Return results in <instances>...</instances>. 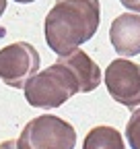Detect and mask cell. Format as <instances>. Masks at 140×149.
I'll list each match as a JSON object with an SVG mask.
<instances>
[{
    "label": "cell",
    "instance_id": "5",
    "mask_svg": "<svg viewBox=\"0 0 140 149\" xmlns=\"http://www.w3.org/2000/svg\"><path fill=\"white\" fill-rule=\"evenodd\" d=\"M103 79L109 95L117 104L130 110L140 106V64L128 58H115L107 64Z\"/></svg>",
    "mask_w": 140,
    "mask_h": 149
},
{
    "label": "cell",
    "instance_id": "4",
    "mask_svg": "<svg viewBox=\"0 0 140 149\" xmlns=\"http://www.w3.org/2000/svg\"><path fill=\"white\" fill-rule=\"evenodd\" d=\"M41 56L29 42H14L0 50V81L12 89H25L29 79L39 72Z\"/></svg>",
    "mask_w": 140,
    "mask_h": 149
},
{
    "label": "cell",
    "instance_id": "10",
    "mask_svg": "<svg viewBox=\"0 0 140 149\" xmlns=\"http://www.w3.org/2000/svg\"><path fill=\"white\" fill-rule=\"evenodd\" d=\"M119 2H121V6H124V8H128V10L140 15V0H119Z\"/></svg>",
    "mask_w": 140,
    "mask_h": 149
},
{
    "label": "cell",
    "instance_id": "1",
    "mask_svg": "<svg viewBox=\"0 0 140 149\" xmlns=\"http://www.w3.org/2000/svg\"><path fill=\"white\" fill-rule=\"evenodd\" d=\"M99 21V0H56L43 23L45 42L51 52L66 56L97 33Z\"/></svg>",
    "mask_w": 140,
    "mask_h": 149
},
{
    "label": "cell",
    "instance_id": "7",
    "mask_svg": "<svg viewBox=\"0 0 140 149\" xmlns=\"http://www.w3.org/2000/svg\"><path fill=\"white\" fill-rule=\"evenodd\" d=\"M58 60L72 70L74 79L78 81L80 93H91V91H95L101 85L103 72H101L99 64L86 52H82L80 48L74 50V52H70V54H66V56H60Z\"/></svg>",
    "mask_w": 140,
    "mask_h": 149
},
{
    "label": "cell",
    "instance_id": "6",
    "mask_svg": "<svg viewBox=\"0 0 140 149\" xmlns=\"http://www.w3.org/2000/svg\"><path fill=\"white\" fill-rule=\"evenodd\" d=\"M109 42L121 58H132L140 54V15L121 13L109 27Z\"/></svg>",
    "mask_w": 140,
    "mask_h": 149
},
{
    "label": "cell",
    "instance_id": "8",
    "mask_svg": "<svg viewBox=\"0 0 140 149\" xmlns=\"http://www.w3.org/2000/svg\"><path fill=\"white\" fill-rule=\"evenodd\" d=\"M82 149H126V143L117 128L99 124L86 133L82 141Z\"/></svg>",
    "mask_w": 140,
    "mask_h": 149
},
{
    "label": "cell",
    "instance_id": "3",
    "mask_svg": "<svg viewBox=\"0 0 140 149\" xmlns=\"http://www.w3.org/2000/svg\"><path fill=\"white\" fill-rule=\"evenodd\" d=\"M16 145L19 149H74L76 130L64 118L41 114L23 126Z\"/></svg>",
    "mask_w": 140,
    "mask_h": 149
},
{
    "label": "cell",
    "instance_id": "13",
    "mask_svg": "<svg viewBox=\"0 0 140 149\" xmlns=\"http://www.w3.org/2000/svg\"><path fill=\"white\" fill-rule=\"evenodd\" d=\"M14 2H19V4H31V2H35V0H14Z\"/></svg>",
    "mask_w": 140,
    "mask_h": 149
},
{
    "label": "cell",
    "instance_id": "9",
    "mask_svg": "<svg viewBox=\"0 0 140 149\" xmlns=\"http://www.w3.org/2000/svg\"><path fill=\"white\" fill-rule=\"evenodd\" d=\"M126 141L132 149H140V106L132 110V116L126 124Z\"/></svg>",
    "mask_w": 140,
    "mask_h": 149
},
{
    "label": "cell",
    "instance_id": "12",
    "mask_svg": "<svg viewBox=\"0 0 140 149\" xmlns=\"http://www.w3.org/2000/svg\"><path fill=\"white\" fill-rule=\"evenodd\" d=\"M4 10H6V0H0V17L4 15Z\"/></svg>",
    "mask_w": 140,
    "mask_h": 149
},
{
    "label": "cell",
    "instance_id": "2",
    "mask_svg": "<svg viewBox=\"0 0 140 149\" xmlns=\"http://www.w3.org/2000/svg\"><path fill=\"white\" fill-rule=\"evenodd\" d=\"M23 93L29 106L51 110V108H60L62 104H66L74 93H80V89H78V81L74 79L72 70L66 64H62L60 60H56L51 66L33 74L29 83L25 85Z\"/></svg>",
    "mask_w": 140,
    "mask_h": 149
},
{
    "label": "cell",
    "instance_id": "11",
    "mask_svg": "<svg viewBox=\"0 0 140 149\" xmlns=\"http://www.w3.org/2000/svg\"><path fill=\"white\" fill-rule=\"evenodd\" d=\"M0 149H19V145H16V141H12V139H6V141L0 143Z\"/></svg>",
    "mask_w": 140,
    "mask_h": 149
}]
</instances>
